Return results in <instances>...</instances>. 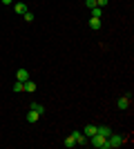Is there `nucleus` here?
Returning <instances> with one entry per match:
<instances>
[{
  "instance_id": "14",
  "label": "nucleus",
  "mask_w": 134,
  "mask_h": 149,
  "mask_svg": "<svg viewBox=\"0 0 134 149\" xmlns=\"http://www.w3.org/2000/svg\"><path fill=\"white\" fill-rule=\"evenodd\" d=\"M13 91H16V93H20V91H25V82H20V80H16V85H13Z\"/></svg>"
},
{
  "instance_id": "16",
  "label": "nucleus",
  "mask_w": 134,
  "mask_h": 149,
  "mask_svg": "<svg viewBox=\"0 0 134 149\" xmlns=\"http://www.w3.org/2000/svg\"><path fill=\"white\" fill-rule=\"evenodd\" d=\"M109 0H96V7H107Z\"/></svg>"
},
{
  "instance_id": "17",
  "label": "nucleus",
  "mask_w": 134,
  "mask_h": 149,
  "mask_svg": "<svg viewBox=\"0 0 134 149\" xmlns=\"http://www.w3.org/2000/svg\"><path fill=\"white\" fill-rule=\"evenodd\" d=\"M85 5H87L89 9H94V7H96V0H85Z\"/></svg>"
},
{
  "instance_id": "6",
  "label": "nucleus",
  "mask_w": 134,
  "mask_h": 149,
  "mask_svg": "<svg viewBox=\"0 0 134 149\" xmlns=\"http://www.w3.org/2000/svg\"><path fill=\"white\" fill-rule=\"evenodd\" d=\"M116 107H119V109H128V107H130V96H123V98H119Z\"/></svg>"
},
{
  "instance_id": "15",
  "label": "nucleus",
  "mask_w": 134,
  "mask_h": 149,
  "mask_svg": "<svg viewBox=\"0 0 134 149\" xmlns=\"http://www.w3.org/2000/svg\"><path fill=\"white\" fill-rule=\"evenodd\" d=\"M22 20H25V22H32V20H34V13H32V11L22 13Z\"/></svg>"
},
{
  "instance_id": "7",
  "label": "nucleus",
  "mask_w": 134,
  "mask_h": 149,
  "mask_svg": "<svg viewBox=\"0 0 134 149\" xmlns=\"http://www.w3.org/2000/svg\"><path fill=\"white\" fill-rule=\"evenodd\" d=\"M27 120H29V123H38V120H40V113H36L34 109H29V111H27Z\"/></svg>"
},
{
  "instance_id": "1",
  "label": "nucleus",
  "mask_w": 134,
  "mask_h": 149,
  "mask_svg": "<svg viewBox=\"0 0 134 149\" xmlns=\"http://www.w3.org/2000/svg\"><path fill=\"white\" fill-rule=\"evenodd\" d=\"M105 140H107L105 136H101V134H94V136L89 138L87 143H89V145H94L96 149H103V147H105Z\"/></svg>"
},
{
  "instance_id": "2",
  "label": "nucleus",
  "mask_w": 134,
  "mask_h": 149,
  "mask_svg": "<svg viewBox=\"0 0 134 149\" xmlns=\"http://www.w3.org/2000/svg\"><path fill=\"white\" fill-rule=\"evenodd\" d=\"M72 136H74L76 145H85V143H87V136H85L83 131H72Z\"/></svg>"
},
{
  "instance_id": "12",
  "label": "nucleus",
  "mask_w": 134,
  "mask_h": 149,
  "mask_svg": "<svg viewBox=\"0 0 134 149\" xmlns=\"http://www.w3.org/2000/svg\"><path fill=\"white\" fill-rule=\"evenodd\" d=\"M92 18H103V7H94L92 9Z\"/></svg>"
},
{
  "instance_id": "11",
  "label": "nucleus",
  "mask_w": 134,
  "mask_h": 149,
  "mask_svg": "<svg viewBox=\"0 0 134 149\" xmlns=\"http://www.w3.org/2000/svg\"><path fill=\"white\" fill-rule=\"evenodd\" d=\"M25 91H29V93L36 91V82L34 80H25Z\"/></svg>"
},
{
  "instance_id": "13",
  "label": "nucleus",
  "mask_w": 134,
  "mask_h": 149,
  "mask_svg": "<svg viewBox=\"0 0 134 149\" xmlns=\"http://www.w3.org/2000/svg\"><path fill=\"white\" fill-rule=\"evenodd\" d=\"M63 145H65V147H69V149H72V147H74V145H76V140H74V136H72V134H69V136L65 138V143H63Z\"/></svg>"
},
{
  "instance_id": "5",
  "label": "nucleus",
  "mask_w": 134,
  "mask_h": 149,
  "mask_svg": "<svg viewBox=\"0 0 134 149\" xmlns=\"http://www.w3.org/2000/svg\"><path fill=\"white\" fill-rule=\"evenodd\" d=\"M16 80H20V82L29 80V71H27V69H18V71H16Z\"/></svg>"
},
{
  "instance_id": "10",
  "label": "nucleus",
  "mask_w": 134,
  "mask_h": 149,
  "mask_svg": "<svg viewBox=\"0 0 134 149\" xmlns=\"http://www.w3.org/2000/svg\"><path fill=\"white\" fill-rule=\"evenodd\" d=\"M29 109H34V111H36V113H40V116L45 113V107L40 105V102H32V105H29Z\"/></svg>"
},
{
  "instance_id": "3",
  "label": "nucleus",
  "mask_w": 134,
  "mask_h": 149,
  "mask_svg": "<svg viewBox=\"0 0 134 149\" xmlns=\"http://www.w3.org/2000/svg\"><path fill=\"white\" fill-rule=\"evenodd\" d=\"M87 25H89V29H92V31H98L103 27V22H101V18H89Z\"/></svg>"
},
{
  "instance_id": "8",
  "label": "nucleus",
  "mask_w": 134,
  "mask_h": 149,
  "mask_svg": "<svg viewBox=\"0 0 134 149\" xmlns=\"http://www.w3.org/2000/svg\"><path fill=\"white\" fill-rule=\"evenodd\" d=\"M13 9H16V13H20V16H22V13H27V11H29V9H27V5H25V2H16V5H13Z\"/></svg>"
},
{
  "instance_id": "18",
  "label": "nucleus",
  "mask_w": 134,
  "mask_h": 149,
  "mask_svg": "<svg viewBox=\"0 0 134 149\" xmlns=\"http://www.w3.org/2000/svg\"><path fill=\"white\" fill-rule=\"evenodd\" d=\"M13 0H2V5H11Z\"/></svg>"
},
{
  "instance_id": "4",
  "label": "nucleus",
  "mask_w": 134,
  "mask_h": 149,
  "mask_svg": "<svg viewBox=\"0 0 134 149\" xmlns=\"http://www.w3.org/2000/svg\"><path fill=\"white\" fill-rule=\"evenodd\" d=\"M96 131H98V125H85L83 134H85V136H87V138H92V136H94V134H96Z\"/></svg>"
},
{
  "instance_id": "9",
  "label": "nucleus",
  "mask_w": 134,
  "mask_h": 149,
  "mask_svg": "<svg viewBox=\"0 0 134 149\" xmlns=\"http://www.w3.org/2000/svg\"><path fill=\"white\" fill-rule=\"evenodd\" d=\"M96 134H101V136H105V138H107L109 134H112V129H109L107 125H98V131H96Z\"/></svg>"
}]
</instances>
